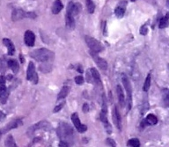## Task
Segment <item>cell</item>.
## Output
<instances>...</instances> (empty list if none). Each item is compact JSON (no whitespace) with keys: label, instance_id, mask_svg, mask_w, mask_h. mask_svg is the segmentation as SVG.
Listing matches in <instances>:
<instances>
[{"label":"cell","instance_id":"cell-30","mask_svg":"<svg viewBox=\"0 0 169 147\" xmlns=\"http://www.w3.org/2000/svg\"><path fill=\"white\" fill-rule=\"evenodd\" d=\"M75 82L78 85H82L84 83V78L82 76H78L75 78Z\"/></svg>","mask_w":169,"mask_h":147},{"label":"cell","instance_id":"cell-20","mask_svg":"<svg viewBox=\"0 0 169 147\" xmlns=\"http://www.w3.org/2000/svg\"><path fill=\"white\" fill-rule=\"evenodd\" d=\"M64 7L63 3L61 2V0H56L53 4L52 6V12L53 14H58L60 12L62 11V9Z\"/></svg>","mask_w":169,"mask_h":147},{"label":"cell","instance_id":"cell-40","mask_svg":"<svg viewBox=\"0 0 169 147\" xmlns=\"http://www.w3.org/2000/svg\"><path fill=\"white\" fill-rule=\"evenodd\" d=\"M2 70H3V63H2V61L0 60V72H2Z\"/></svg>","mask_w":169,"mask_h":147},{"label":"cell","instance_id":"cell-1","mask_svg":"<svg viewBox=\"0 0 169 147\" xmlns=\"http://www.w3.org/2000/svg\"><path fill=\"white\" fill-rule=\"evenodd\" d=\"M57 136L62 142L70 143L73 140V130L72 128L66 123H61L58 125V128L57 130Z\"/></svg>","mask_w":169,"mask_h":147},{"label":"cell","instance_id":"cell-28","mask_svg":"<svg viewBox=\"0 0 169 147\" xmlns=\"http://www.w3.org/2000/svg\"><path fill=\"white\" fill-rule=\"evenodd\" d=\"M86 2V7H87V11L90 13H93L94 10H95V5L93 2V0H85Z\"/></svg>","mask_w":169,"mask_h":147},{"label":"cell","instance_id":"cell-9","mask_svg":"<svg viewBox=\"0 0 169 147\" xmlns=\"http://www.w3.org/2000/svg\"><path fill=\"white\" fill-rule=\"evenodd\" d=\"M71 121L74 124V127L77 129V131L80 133H83L84 131H86L87 130V127L86 125L82 124L80 123V120H79V117H78V113H73L71 115Z\"/></svg>","mask_w":169,"mask_h":147},{"label":"cell","instance_id":"cell-41","mask_svg":"<svg viewBox=\"0 0 169 147\" xmlns=\"http://www.w3.org/2000/svg\"><path fill=\"white\" fill-rule=\"evenodd\" d=\"M1 137H2V132L0 131V139H1Z\"/></svg>","mask_w":169,"mask_h":147},{"label":"cell","instance_id":"cell-19","mask_svg":"<svg viewBox=\"0 0 169 147\" xmlns=\"http://www.w3.org/2000/svg\"><path fill=\"white\" fill-rule=\"evenodd\" d=\"M90 72H91V74H92L93 82H94L95 84H97L98 86H102V79H101V76H100L99 72H98L95 68H91Z\"/></svg>","mask_w":169,"mask_h":147},{"label":"cell","instance_id":"cell-5","mask_svg":"<svg viewBox=\"0 0 169 147\" xmlns=\"http://www.w3.org/2000/svg\"><path fill=\"white\" fill-rule=\"evenodd\" d=\"M36 17L34 12H26L22 9H14L12 13V19L13 21H18L20 19H23L25 18L34 19Z\"/></svg>","mask_w":169,"mask_h":147},{"label":"cell","instance_id":"cell-27","mask_svg":"<svg viewBox=\"0 0 169 147\" xmlns=\"http://www.w3.org/2000/svg\"><path fill=\"white\" fill-rule=\"evenodd\" d=\"M151 86V74L149 73L146 77V79L144 83V86H143V90L144 92H148Z\"/></svg>","mask_w":169,"mask_h":147},{"label":"cell","instance_id":"cell-4","mask_svg":"<svg viewBox=\"0 0 169 147\" xmlns=\"http://www.w3.org/2000/svg\"><path fill=\"white\" fill-rule=\"evenodd\" d=\"M101 120L105 126V129L107 132L110 134L112 132V128H111V125H110L109 122L108 120V107H107V102H106V100L105 97L103 96V100H102V111H101Z\"/></svg>","mask_w":169,"mask_h":147},{"label":"cell","instance_id":"cell-18","mask_svg":"<svg viewBox=\"0 0 169 147\" xmlns=\"http://www.w3.org/2000/svg\"><path fill=\"white\" fill-rule=\"evenodd\" d=\"M116 93H117V97H118V100L120 105L122 107H123L124 106V104H125V98H124L123 89L122 88L121 85H117V86H116Z\"/></svg>","mask_w":169,"mask_h":147},{"label":"cell","instance_id":"cell-15","mask_svg":"<svg viewBox=\"0 0 169 147\" xmlns=\"http://www.w3.org/2000/svg\"><path fill=\"white\" fill-rule=\"evenodd\" d=\"M22 125V121L20 119H15V120H12V122L10 123L5 127V129L3 130V133H6L9 131L12 130V129H16L19 126Z\"/></svg>","mask_w":169,"mask_h":147},{"label":"cell","instance_id":"cell-31","mask_svg":"<svg viewBox=\"0 0 169 147\" xmlns=\"http://www.w3.org/2000/svg\"><path fill=\"white\" fill-rule=\"evenodd\" d=\"M64 104H65V102L64 101V102H62L61 104H59V105H57V106H56V107L54 108V112L55 113H57V112H59L60 110L64 107Z\"/></svg>","mask_w":169,"mask_h":147},{"label":"cell","instance_id":"cell-2","mask_svg":"<svg viewBox=\"0 0 169 147\" xmlns=\"http://www.w3.org/2000/svg\"><path fill=\"white\" fill-rule=\"evenodd\" d=\"M30 57L34 58L37 62H47L54 57V53L48 49H34L30 52Z\"/></svg>","mask_w":169,"mask_h":147},{"label":"cell","instance_id":"cell-26","mask_svg":"<svg viewBox=\"0 0 169 147\" xmlns=\"http://www.w3.org/2000/svg\"><path fill=\"white\" fill-rule=\"evenodd\" d=\"M128 147H140V141L137 138L129 139L127 143Z\"/></svg>","mask_w":169,"mask_h":147},{"label":"cell","instance_id":"cell-42","mask_svg":"<svg viewBox=\"0 0 169 147\" xmlns=\"http://www.w3.org/2000/svg\"><path fill=\"white\" fill-rule=\"evenodd\" d=\"M131 1H132V2H134V1H136V0H131Z\"/></svg>","mask_w":169,"mask_h":147},{"label":"cell","instance_id":"cell-34","mask_svg":"<svg viewBox=\"0 0 169 147\" xmlns=\"http://www.w3.org/2000/svg\"><path fill=\"white\" fill-rule=\"evenodd\" d=\"M148 32V28H147V26H143L142 27H141V29H140V33L142 34V35H145L146 33Z\"/></svg>","mask_w":169,"mask_h":147},{"label":"cell","instance_id":"cell-3","mask_svg":"<svg viewBox=\"0 0 169 147\" xmlns=\"http://www.w3.org/2000/svg\"><path fill=\"white\" fill-rule=\"evenodd\" d=\"M122 81L123 84L124 89L127 93V106L128 110H130L132 107V87L130 85V81L129 78L126 76V74H122Z\"/></svg>","mask_w":169,"mask_h":147},{"label":"cell","instance_id":"cell-37","mask_svg":"<svg viewBox=\"0 0 169 147\" xmlns=\"http://www.w3.org/2000/svg\"><path fill=\"white\" fill-rule=\"evenodd\" d=\"M59 147H70V145H69V144H67V143H64V142H60L59 143Z\"/></svg>","mask_w":169,"mask_h":147},{"label":"cell","instance_id":"cell-11","mask_svg":"<svg viewBox=\"0 0 169 147\" xmlns=\"http://www.w3.org/2000/svg\"><path fill=\"white\" fill-rule=\"evenodd\" d=\"M49 127H50V123L46 122V121H42L40 123L31 126V128L28 130V133L33 134L34 131H37V130H47V129H49Z\"/></svg>","mask_w":169,"mask_h":147},{"label":"cell","instance_id":"cell-22","mask_svg":"<svg viewBox=\"0 0 169 147\" xmlns=\"http://www.w3.org/2000/svg\"><path fill=\"white\" fill-rule=\"evenodd\" d=\"M169 25V13H167L165 16L163 17L160 20V23H159V27L160 29L163 28H166L167 26H168Z\"/></svg>","mask_w":169,"mask_h":147},{"label":"cell","instance_id":"cell-32","mask_svg":"<svg viewBox=\"0 0 169 147\" xmlns=\"http://www.w3.org/2000/svg\"><path fill=\"white\" fill-rule=\"evenodd\" d=\"M107 144L111 147H116V144L115 142V140L112 138H108L107 139Z\"/></svg>","mask_w":169,"mask_h":147},{"label":"cell","instance_id":"cell-43","mask_svg":"<svg viewBox=\"0 0 169 147\" xmlns=\"http://www.w3.org/2000/svg\"><path fill=\"white\" fill-rule=\"evenodd\" d=\"M168 1H169V0H168Z\"/></svg>","mask_w":169,"mask_h":147},{"label":"cell","instance_id":"cell-6","mask_svg":"<svg viewBox=\"0 0 169 147\" xmlns=\"http://www.w3.org/2000/svg\"><path fill=\"white\" fill-rule=\"evenodd\" d=\"M84 40H85L87 46L89 47V49H91V51L99 53V52H101V51L103 50V46L98 40L94 39V38L89 36V35H85Z\"/></svg>","mask_w":169,"mask_h":147},{"label":"cell","instance_id":"cell-16","mask_svg":"<svg viewBox=\"0 0 169 147\" xmlns=\"http://www.w3.org/2000/svg\"><path fill=\"white\" fill-rule=\"evenodd\" d=\"M3 43L7 48L9 56L14 55V53H15V47H14V44L12 43V41H11L10 39L5 38V39H3Z\"/></svg>","mask_w":169,"mask_h":147},{"label":"cell","instance_id":"cell-33","mask_svg":"<svg viewBox=\"0 0 169 147\" xmlns=\"http://www.w3.org/2000/svg\"><path fill=\"white\" fill-rule=\"evenodd\" d=\"M163 94H164V100H165V101L169 102V90L168 89H167V90L164 91V92H163Z\"/></svg>","mask_w":169,"mask_h":147},{"label":"cell","instance_id":"cell-10","mask_svg":"<svg viewBox=\"0 0 169 147\" xmlns=\"http://www.w3.org/2000/svg\"><path fill=\"white\" fill-rule=\"evenodd\" d=\"M90 54L93 57V61L96 63V65L99 66L102 70L103 71H106L108 69V63L105 59H103L102 57H100L98 56V53L96 52H93V51H90Z\"/></svg>","mask_w":169,"mask_h":147},{"label":"cell","instance_id":"cell-14","mask_svg":"<svg viewBox=\"0 0 169 147\" xmlns=\"http://www.w3.org/2000/svg\"><path fill=\"white\" fill-rule=\"evenodd\" d=\"M112 117H113V121L115 125L116 126V128L118 130H122V120H121V116H120V113L118 111V108L116 107H114L113 109V114H112Z\"/></svg>","mask_w":169,"mask_h":147},{"label":"cell","instance_id":"cell-29","mask_svg":"<svg viewBox=\"0 0 169 147\" xmlns=\"http://www.w3.org/2000/svg\"><path fill=\"white\" fill-rule=\"evenodd\" d=\"M80 10H81V5H79V4H73V6H72V12H73V15L74 16H76L78 15V13H79V12H80Z\"/></svg>","mask_w":169,"mask_h":147},{"label":"cell","instance_id":"cell-38","mask_svg":"<svg viewBox=\"0 0 169 147\" xmlns=\"http://www.w3.org/2000/svg\"><path fill=\"white\" fill-rule=\"evenodd\" d=\"M102 30L104 31V33L106 34V21H103V23H102Z\"/></svg>","mask_w":169,"mask_h":147},{"label":"cell","instance_id":"cell-21","mask_svg":"<svg viewBox=\"0 0 169 147\" xmlns=\"http://www.w3.org/2000/svg\"><path fill=\"white\" fill-rule=\"evenodd\" d=\"M7 65L8 67L13 72V73H17L19 72V63L17 62V60L15 59H10L7 62Z\"/></svg>","mask_w":169,"mask_h":147},{"label":"cell","instance_id":"cell-8","mask_svg":"<svg viewBox=\"0 0 169 147\" xmlns=\"http://www.w3.org/2000/svg\"><path fill=\"white\" fill-rule=\"evenodd\" d=\"M26 79H27V80L33 82L34 84L38 83V75L35 72V66H34V63H32V62H30L28 64L27 72H26Z\"/></svg>","mask_w":169,"mask_h":147},{"label":"cell","instance_id":"cell-17","mask_svg":"<svg viewBox=\"0 0 169 147\" xmlns=\"http://www.w3.org/2000/svg\"><path fill=\"white\" fill-rule=\"evenodd\" d=\"M9 93L5 85H0V101L5 104L7 101Z\"/></svg>","mask_w":169,"mask_h":147},{"label":"cell","instance_id":"cell-12","mask_svg":"<svg viewBox=\"0 0 169 147\" xmlns=\"http://www.w3.org/2000/svg\"><path fill=\"white\" fill-rule=\"evenodd\" d=\"M24 41H25L26 46L33 47L34 45V42H35V35H34V33L32 31H30V30L26 31L25 35H24Z\"/></svg>","mask_w":169,"mask_h":147},{"label":"cell","instance_id":"cell-36","mask_svg":"<svg viewBox=\"0 0 169 147\" xmlns=\"http://www.w3.org/2000/svg\"><path fill=\"white\" fill-rule=\"evenodd\" d=\"M88 111H89V107L85 103V104H84V106H83V112L84 113H87Z\"/></svg>","mask_w":169,"mask_h":147},{"label":"cell","instance_id":"cell-23","mask_svg":"<svg viewBox=\"0 0 169 147\" xmlns=\"http://www.w3.org/2000/svg\"><path fill=\"white\" fill-rule=\"evenodd\" d=\"M5 147H19L16 145V142L13 138L12 135H8V137L6 138L5 141Z\"/></svg>","mask_w":169,"mask_h":147},{"label":"cell","instance_id":"cell-25","mask_svg":"<svg viewBox=\"0 0 169 147\" xmlns=\"http://www.w3.org/2000/svg\"><path fill=\"white\" fill-rule=\"evenodd\" d=\"M69 92H70V87L69 86H64L60 91L58 95H57V100H63V99L65 98L69 94Z\"/></svg>","mask_w":169,"mask_h":147},{"label":"cell","instance_id":"cell-13","mask_svg":"<svg viewBox=\"0 0 169 147\" xmlns=\"http://www.w3.org/2000/svg\"><path fill=\"white\" fill-rule=\"evenodd\" d=\"M126 5L127 2L126 1H122L119 3V5H117V7L115 10V14L116 16L121 19L124 16V13H125V11H126Z\"/></svg>","mask_w":169,"mask_h":147},{"label":"cell","instance_id":"cell-39","mask_svg":"<svg viewBox=\"0 0 169 147\" xmlns=\"http://www.w3.org/2000/svg\"><path fill=\"white\" fill-rule=\"evenodd\" d=\"M5 114H4L2 111H0V120H1V119H3V118H5Z\"/></svg>","mask_w":169,"mask_h":147},{"label":"cell","instance_id":"cell-7","mask_svg":"<svg viewBox=\"0 0 169 147\" xmlns=\"http://www.w3.org/2000/svg\"><path fill=\"white\" fill-rule=\"evenodd\" d=\"M73 2H70L67 6L66 11V15H65V24L66 26L70 29H73L75 27V20H74V15L72 12V6H73Z\"/></svg>","mask_w":169,"mask_h":147},{"label":"cell","instance_id":"cell-24","mask_svg":"<svg viewBox=\"0 0 169 147\" xmlns=\"http://www.w3.org/2000/svg\"><path fill=\"white\" fill-rule=\"evenodd\" d=\"M145 121L148 125H155L158 123V118L154 115V114H148L145 118Z\"/></svg>","mask_w":169,"mask_h":147},{"label":"cell","instance_id":"cell-35","mask_svg":"<svg viewBox=\"0 0 169 147\" xmlns=\"http://www.w3.org/2000/svg\"><path fill=\"white\" fill-rule=\"evenodd\" d=\"M6 81V79L4 76L0 75V85H5V83Z\"/></svg>","mask_w":169,"mask_h":147}]
</instances>
